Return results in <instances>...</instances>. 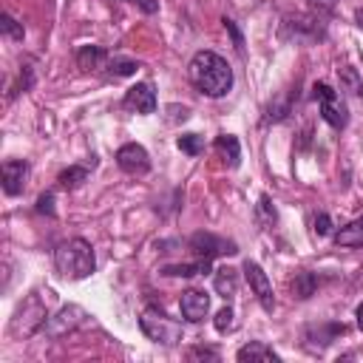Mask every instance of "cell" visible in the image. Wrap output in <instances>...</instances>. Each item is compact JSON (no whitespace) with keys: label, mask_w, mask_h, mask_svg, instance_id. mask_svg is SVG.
Returning a JSON list of instances; mask_svg holds the SVG:
<instances>
[{"label":"cell","mask_w":363,"mask_h":363,"mask_svg":"<svg viewBox=\"0 0 363 363\" xmlns=\"http://www.w3.org/2000/svg\"><path fill=\"white\" fill-rule=\"evenodd\" d=\"M213 269L210 258H196L193 264H167L162 267V275H170V278H193V275H207Z\"/></svg>","instance_id":"obj_15"},{"label":"cell","mask_w":363,"mask_h":363,"mask_svg":"<svg viewBox=\"0 0 363 363\" xmlns=\"http://www.w3.org/2000/svg\"><path fill=\"white\" fill-rule=\"evenodd\" d=\"M54 267L62 278H71V281L88 278L96 267L94 247L85 238H68L54 250Z\"/></svg>","instance_id":"obj_2"},{"label":"cell","mask_w":363,"mask_h":363,"mask_svg":"<svg viewBox=\"0 0 363 363\" xmlns=\"http://www.w3.org/2000/svg\"><path fill=\"white\" fill-rule=\"evenodd\" d=\"M37 213L54 216V193H43V196L37 199Z\"/></svg>","instance_id":"obj_29"},{"label":"cell","mask_w":363,"mask_h":363,"mask_svg":"<svg viewBox=\"0 0 363 363\" xmlns=\"http://www.w3.org/2000/svg\"><path fill=\"white\" fill-rule=\"evenodd\" d=\"M278 34H281V40L306 43V40H320L323 37V26H320L318 17H284Z\"/></svg>","instance_id":"obj_7"},{"label":"cell","mask_w":363,"mask_h":363,"mask_svg":"<svg viewBox=\"0 0 363 363\" xmlns=\"http://www.w3.org/2000/svg\"><path fill=\"white\" fill-rule=\"evenodd\" d=\"M85 318H88V312H85L82 306L68 303V306H62L57 315H51V318L45 320L43 332H45L48 337H62V335L74 332L77 326H82V323H85Z\"/></svg>","instance_id":"obj_9"},{"label":"cell","mask_w":363,"mask_h":363,"mask_svg":"<svg viewBox=\"0 0 363 363\" xmlns=\"http://www.w3.org/2000/svg\"><path fill=\"white\" fill-rule=\"evenodd\" d=\"M244 278H247L252 295L258 298L261 309H264V312H272V309H275V295H272V284H269L267 272L261 269V264H255V261L247 258V261H244Z\"/></svg>","instance_id":"obj_8"},{"label":"cell","mask_w":363,"mask_h":363,"mask_svg":"<svg viewBox=\"0 0 363 363\" xmlns=\"http://www.w3.org/2000/svg\"><path fill=\"white\" fill-rule=\"evenodd\" d=\"M332 230V218H329V213H318L315 216V233L318 235H326Z\"/></svg>","instance_id":"obj_30"},{"label":"cell","mask_w":363,"mask_h":363,"mask_svg":"<svg viewBox=\"0 0 363 363\" xmlns=\"http://www.w3.org/2000/svg\"><path fill=\"white\" fill-rule=\"evenodd\" d=\"M28 179V162L26 159H9L3 162V193L6 196H20Z\"/></svg>","instance_id":"obj_13"},{"label":"cell","mask_w":363,"mask_h":363,"mask_svg":"<svg viewBox=\"0 0 363 363\" xmlns=\"http://www.w3.org/2000/svg\"><path fill=\"white\" fill-rule=\"evenodd\" d=\"M179 309H182V318H184V320L199 323V320H204L207 312H210V295L201 292V289H187V292H182V298H179Z\"/></svg>","instance_id":"obj_12"},{"label":"cell","mask_w":363,"mask_h":363,"mask_svg":"<svg viewBox=\"0 0 363 363\" xmlns=\"http://www.w3.org/2000/svg\"><path fill=\"white\" fill-rule=\"evenodd\" d=\"M88 179V164H71L68 170H62L60 173V187H65V190H74V187H79L82 182Z\"/></svg>","instance_id":"obj_20"},{"label":"cell","mask_w":363,"mask_h":363,"mask_svg":"<svg viewBox=\"0 0 363 363\" xmlns=\"http://www.w3.org/2000/svg\"><path fill=\"white\" fill-rule=\"evenodd\" d=\"M275 218H278V213H275V207H272V199L264 193V196L258 199V224H261V227H272Z\"/></svg>","instance_id":"obj_25"},{"label":"cell","mask_w":363,"mask_h":363,"mask_svg":"<svg viewBox=\"0 0 363 363\" xmlns=\"http://www.w3.org/2000/svg\"><path fill=\"white\" fill-rule=\"evenodd\" d=\"M213 284H216V292H218L224 301H230V298L235 295V269H230V267L216 269Z\"/></svg>","instance_id":"obj_19"},{"label":"cell","mask_w":363,"mask_h":363,"mask_svg":"<svg viewBox=\"0 0 363 363\" xmlns=\"http://www.w3.org/2000/svg\"><path fill=\"white\" fill-rule=\"evenodd\" d=\"M45 320H48L45 306L40 303V298H37V295H31V298L17 309V315H14V320H11V332H14V335L28 337V335H34L37 329H43V326H45Z\"/></svg>","instance_id":"obj_5"},{"label":"cell","mask_w":363,"mask_h":363,"mask_svg":"<svg viewBox=\"0 0 363 363\" xmlns=\"http://www.w3.org/2000/svg\"><path fill=\"white\" fill-rule=\"evenodd\" d=\"M357 326H360V329H363V303H360V306H357Z\"/></svg>","instance_id":"obj_36"},{"label":"cell","mask_w":363,"mask_h":363,"mask_svg":"<svg viewBox=\"0 0 363 363\" xmlns=\"http://www.w3.org/2000/svg\"><path fill=\"white\" fill-rule=\"evenodd\" d=\"M77 65L82 71H94V68H102L108 65V51L102 45H82L77 51Z\"/></svg>","instance_id":"obj_16"},{"label":"cell","mask_w":363,"mask_h":363,"mask_svg":"<svg viewBox=\"0 0 363 363\" xmlns=\"http://www.w3.org/2000/svg\"><path fill=\"white\" fill-rule=\"evenodd\" d=\"M139 326L145 332L147 340L153 343H162V346H176L184 340V329L176 318H170L167 312H162L159 306H147L139 318Z\"/></svg>","instance_id":"obj_3"},{"label":"cell","mask_w":363,"mask_h":363,"mask_svg":"<svg viewBox=\"0 0 363 363\" xmlns=\"http://www.w3.org/2000/svg\"><path fill=\"white\" fill-rule=\"evenodd\" d=\"M176 145H179V150L187 153V156H199V153L204 150V139H201L199 133H182V136L176 139Z\"/></svg>","instance_id":"obj_23"},{"label":"cell","mask_w":363,"mask_h":363,"mask_svg":"<svg viewBox=\"0 0 363 363\" xmlns=\"http://www.w3.org/2000/svg\"><path fill=\"white\" fill-rule=\"evenodd\" d=\"M187 74H190V82L196 85V91L204 96H213V99L224 96L233 88V68L216 51H196L187 65Z\"/></svg>","instance_id":"obj_1"},{"label":"cell","mask_w":363,"mask_h":363,"mask_svg":"<svg viewBox=\"0 0 363 363\" xmlns=\"http://www.w3.org/2000/svg\"><path fill=\"white\" fill-rule=\"evenodd\" d=\"M122 105L128 111H136V113H153L156 111V91L150 82H136L125 91V99Z\"/></svg>","instance_id":"obj_11"},{"label":"cell","mask_w":363,"mask_h":363,"mask_svg":"<svg viewBox=\"0 0 363 363\" xmlns=\"http://www.w3.org/2000/svg\"><path fill=\"white\" fill-rule=\"evenodd\" d=\"M335 244H337V247H346V250L363 247V216H357V218H352L349 224H343V227L335 233Z\"/></svg>","instance_id":"obj_14"},{"label":"cell","mask_w":363,"mask_h":363,"mask_svg":"<svg viewBox=\"0 0 363 363\" xmlns=\"http://www.w3.org/2000/svg\"><path fill=\"white\" fill-rule=\"evenodd\" d=\"M167 111H170V113H173V116H167V119H170V122H179V119H182V122H184V119H187V116H190V108H184V105H182V108H179V105H170V108H167Z\"/></svg>","instance_id":"obj_31"},{"label":"cell","mask_w":363,"mask_h":363,"mask_svg":"<svg viewBox=\"0 0 363 363\" xmlns=\"http://www.w3.org/2000/svg\"><path fill=\"white\" fill-rule=\"evenodd\" d=\"M187 247H190V252H193L196 258H210V261H213L216 255H235V252H238L235 241L218 238V235L204 233V230L193 233V235H190V241H187Z\"/></svg>","instance_id":"obj_6"},{"label":"cell","mask_w":363,"mask_h":363,"mask_svg":"<svg viewBox=\"0 0 363 363\" xmlns=\"http://www.w3.org/2000/svg\"><path fill=\"white\" fill-rule=\"evenodd\" d=\"M116 164H119L125 173H130V176H142V173L150 170V156H147V150H145L142 145L128 142V145H122V147L116 150Z\"/></svg>","instance_id":"obj_10"},{"label":"cell","mask_w":363,"mask_h":363,"mask_svg":"<svg viewBox=\"0 0 363 363\" xmlns=\"http://www.w3.org/2000/svg\"><path fill=\"white\" fill-rule=\"evenodd\" d=\"M241 363H247V360H281V354L275 352V349H269L267 343H261V340H252V343H247V346H241L238 349V354H235Z\"/></svg>","instance_id":"obj_18"},{"label":"cell","mask_w":363,"mask_h":363,"mask_svg":"<svg viewBox=\"0 0 363 363\" xmlns=\"http://www.w3.org/2000/svg\"><path fill=\"white\" fill-rule=\"evenodd\" d=\"M309 3L318 9V14H329V11L335 9V3H337V0H309Z\"/></svg>","instance_id":"obj_33"},{"label":"cell","mask_w":363,"mask_h":363,"mask_svg":"<svg viewBox=\"0 0 363 363\" xmlns=\"http://www.w3.org/2000/svg\"><path fill=\"white\" fill-rule=\"evenodd\" d=\"M0 28H3V34H6L9 40H23V34H26L23 26H20L11 14H3V17H0Z\"/></svg>","instance_id":"obj_26"},{"label":"cell","mask_w":363,"mask_h":363,"mask_svg":"<svg viewBox=\"0 0 363 363\" xmlns=\"http://www.w3.org/2000/svg\"><path fill=\"white\" fill-rule=\"evenodd\" d=\"M213 326H216L218 332H230V329L235 326V320H233V309H230V306L218 309V312H216V318H213Z\"/></svg>","instance_id":"obj_27"},{"label":"cell","mask_w":363,"mask_h":363,"mask_svg":"<svg viewBox=\"0 0 363 363\" xmlns=\"http://www.w3.org/2000/svg\"><path fill=\"white\" fill-rule=\"evenodd\" d=\"M216 150H218V156L224 159L227 167H238V162H241V145H238V139L233 133L216 136Z\"/></svg>","instance_id":"obj_17"},{"label":"cell","mask_w":363,"mask_h":363,"mask_svg":"<svg viewBox=\"0 0 363 363\" xmlns=\"http://www.w3.org/2000/svg\"><path fill=\"white\" fill-rule=\"evenodd\" d=\"M130 3H136L142 11H147V14H153V11H159V0H130Z\"/></svg>","instance_id":"obj_34"},{"label":"cell","mask_w":363,"mask_h":363,"mask_svg":"<svg viewBox=\"0 0 363 363\" xmlns=\"http://www.w3.org/2000/svg\"><path fill=\"white\" fill-rule=\"evenodd\" d=\"M337 77H340V91H346V94H360L363 91V79H360L357 68L343 65V68H337Z\"/></svg>","instance_id":"obj_21"},{"label":"cell","mask_w":363,"mask_h":363,"mask_svg":"<svg viewBox=\"0 0 363 363\" xmlns=\"http://www.w3.org/2000/svg\"><path fill=\"white\" fill-rule=\"evenodd\" d=\"M292 286H295V295L298 298H309L315 292V286H318V275L315 272H298Z\"/></svg>","instance_id":"obj_24"},{"label":"cell","mask_w":363,"mask_h":363,"mask_svg":"<svg viewBox=\"0 0 363 363\" xmlns=\"http://www.w3.org/2000/svg\"><path fill=\"white\" fill-rule=\"evenodd\" d=\"M196 357H207V360H218V352H216V349H204V346H199V349H193V352H190V360H196Z\"/></svg>","instance_id":"obj_32"},{"label":"cell","mask_w":363,"mask_h":363,"mask_svg":"<svg viewBox=\"0 0 363 363\" xmlns=\"http://www.w3.org/2000/svg\"><path fill=\"white\" fill-rule=\"evenodd\" d=\"M221 23H224V28H227V31H230V37H233V45H235V51H244V34L238 31V26H235V20H230V17H224Z\"/></svg>","instance_id":"obj_28"},{"label":"cell","mask_w":363,"mask_h":363,"mask_svg":"<svg viewBox=\"0 0 363 363\" xmlns=\"http://www.w3.org/2000/svg\"><path fill=\"white\" fill-rule=\"evenodd\" d=\"M354 23L363 28V9H357V11H354Z\"/></svg>","instance_id":"obj_35"},{"label":"cell","mask_w":363,"mask_h":363,"mask_svg":"<svg viewBox=\"0 0 363 363\" xmlns=\"http://www.w3.org/2000/svg\"><path fill=\"white\" fill-rule=\"evenodd\" d=\"M108 77H113V79H119V77H130V74H136V68H139V62H133V60H125V57H113V60H108Z\"/></svg>","instance_id":"obj_22"},{"label":"cell","mask_w":363,"mask_h":363,"mask_svg":"<svg viewBox=\"0 0 363 363\" xmlns=\"http://www.w3.org/2000/svg\"><path fill=\"white\" fill-rule=\"evenodd\" d=\"M315 99L320 102V116H323V122H329L332 128H346V122H349V111H346V105H343V99L335 94V88L332 85H326V82H315Z\"/></svg>","instance_id":"obj_4"}]
</instances>
